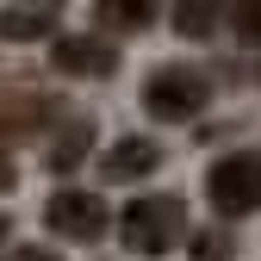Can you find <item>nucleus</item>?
Returning a JSON list of instances; mask_svg holds the SVG:
<instances>
[{"label":"nucleus","mask_w":261,"mask_h":261,"mask_svg":"<svg viewBox=\"0 0 261 261\" xmlns=\"http://www.w3.org/2000/svg\"><path fill=\"white\" fill-rule=\"evenodd\" d=\"M87 143H93V124H87V118H75V124L56 137V149H50V168H56V174H62V168H75V162L87 155Z\"/></svg>","instance_id":"nucleus-10"},{"label":"nucleus","mask_w":261,"mask_h":261,"mask_svg":"<svg viewBox=\"0 0 261 261\" xmlns=\"http://www.w3.org/2000/svg\"><path fill=\"white\" fill-rule=\"evenodd\" d=\"M205 199L218 218H249L261 212V155L237 149V155H218L212 174H205Z\"/></svg>","instance_id":"nucleus-3"},{"label":"nucleus","mask_w":261,"mask_h":261,"mask_svg":"<svg viewBox=\"0 0 261 261\" xmlns=\"http://www.w3.org/2000/svg\"><path fill=\"white\" fill-rule=\"evenodd\" d=\"M193 255H199V261H230V237H224V230H199V237H193Z\"/></svg>","instance_id":"nucleus-11"},{"label":"nucleus","mask_w":261,"mask_h":261,"mask_svg":"<svg viewBox=\"0 0 261 261\" xmlns=\"http://www.w3.org/2000/svg\"><path fill=\"white\" fill-rule=\"evenodd\" d=\"M44 224H50L62 243H100L106 237V199L87 193V187H62V193H50Z\"/></svg>","instance_id":"nucleus-4"},{"label":"nucleus","mask_w":261,"mask_h":261,"mask_svg":"<svg viewBox=\"0 0 261 261\" xmlns=\"http://www.w3.org/2000/svg\"><path fill=\"white\" fill-rule=\"evenodd\" d=\"M13 180H19V162H13L7 143H0V193H13Z\"/></svg>","instance_id":"nucleus-14"},{"label":"nucleus","mask_w":261,"mask_h":261,"mask_svg":"<svg viewBox=\"0 0 261 261\" xmlns=\"http://www.w3.org/2000/svg\"><path fill=\"white\" fill-rule=\"evenodd\" d=\"M155 168H162V143H149V137H118L106 149V180H143Z\"/></svg>","instance_id":"nucleus-6"},{"label":"nucleus","mask_w":261,"mask_h":261,"mask_svg":"<svg viewBox=\"0 0 261 261\" xmlns=\"http://www.w3.org/2000/svg\"><path fill=\"white\" fill-rule=\"evenodd\" d=\"M162 0H93V25L100 31H143Z\"/></svg>","instance_id":"nucleus-8"},{"label":"nucleus","mask_w":261,"mask_h":261,"mask_svg":"<svg viewBox=\"0 0 261 261\" xmlns=\"http://www.w3.org/2000/svg\"><path fill=\"white\" fill-rule=\"evenodd\" d=\"M118 237H124L130 255H168V249L187 237V205L174 199V193H143V199L124 205Z\"/></svg>","instance_id":"nucleus-1"},{"label":"nucleus","mask_w":261,"mask_h":261,"mask_svg":"<svg viewBox=\"0 0 261 261\" xmlns=\"http://www.w3.org/2000/svg\"><path fill=\"white\" fill-rule=\"evenodd\" d=\"M212 100V81L199 69H187V62H168V69H155L143 81V112L162 118V124H187V118H199Z\"/></svg>","instance_id":"nucleus-2"},{"label":"nucleus","mask_w":261,"mask_h":261,"mask_svg":"<svg viewBox=\"0 0 261 261\" xmlns=\"http://www.w3.org/2000/svg\"><path fill=\"white\" fill-rule=\"evenodd\" d=\"M50 62L62 75H81V81H106L118 69V44L93 38V31H62V38H50Z\"/></svg>","instance_id":"nucleus-5"},{"label":"nucleus","mask_w":261,"mask_h":261,"mask_svg":"<svg viewBox=\"0 0 261 261\" xmlns=\"http://www.w3.org/2000/svg\"><path fill=\"white\" fill-rule=\"evenodd\" d=\"M56 31V13H50V0H31V7H0V38H50Z\"/></svg>","instance_id":"nucleus-7"},{"label":"nucleus","mask_w":261,"mask_h":261,"mask_svg":"<svg viewBox=\"0 0 261 261\" xmlns=\"http://www.w3.org/2000/svg\"><path fill=\"white\" fill-rule=\"evenodd\" d=\"M218 0H174V31L180 38H212L218 31Z\"/></svg>","instance_id":"nucleus-9"},{"label":"nucleus","mask_w":261,"mask_h":261,"mask_svg":"<svg viewBox=\"0 0 261 261\" xmlns=\"http://www.w3.org/2000/svg\"><path fill=\"white\" fill-rule=\"evenodd\" d=\"M7 230H13V224H7V212H0V243H7Z\"/></svg>","instance_id":"nucleus-15"},{"label":"nucleus","mask_w":261,"mask_h":261,"mask_svg":"<svg viewBox=\"0 0 261 261\" xmlns=\"http://www.w3.org/2000/svg\"><path fill=\"white\" fill-rule=\"evenodd\" d=\"M237 31L249 44H261V0H237Z\"/></svg>","instance_id":"nucleus-12"},{"label":"nucleus","mask_w":261,"mask_h":261,"mask_svg":"<svg viewBox=\"0 0 261 261\" xmlns=\"http://www.w3.org/2000/svg\"><path fill=\"white\" fill-rule=\"evenodd\" d=\"M7 261H62V255H56V249H44V243H25V249H13Z\"/></svg>","instance_id":"nucleus-13"}]
</instances>
